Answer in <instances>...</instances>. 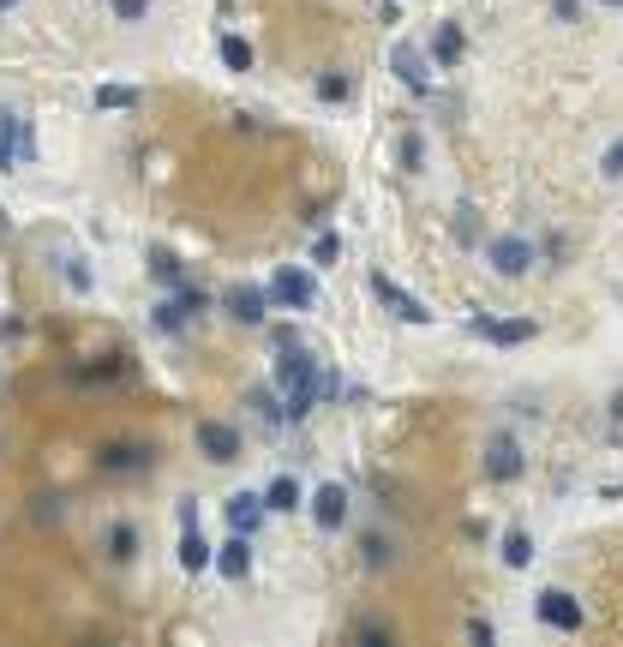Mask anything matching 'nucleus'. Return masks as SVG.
<instances>
[{"mask_svg":"<svg viewBox=\"0 0 623 647\" xmlns=\"http://www.w3.org/2000/svg\"><path fill=\"white\" fill-rule=\"evenodd\" d=\"M270 300H282V306H294V312H312V306H318V282H312L306 270L282 264V270L270 276Z\"/></svg>","mask_w":623,"mask_h":647,"instance_id":"1","label":"nucleus"},{"mask_svg":"<svg viewBox=\"0 0 623 647\" xmlns=\"http://www.w3.org/2000/svg\"><path fill=\"white\" fill-rule=\"evenodd\" d=\"M276 384H288V396H294V390H318V360H312L300 342H288L282 360H276Z\"/></svg>","mask_w":623,"mask_h":647,"instance_id":"2","label":"nucleus"},{"mask_svg":"<svg viewBox=\"0 0 623 647\" xmlns=\"http://www.w3.org/2000/svg\"><path fill=\"white\" fill-rule=\"evenodd\" d=\"M534 612H540V624H546V630H558V636H576V630H582V606H576L564 588H546Z\"/></svg>","mask_w":623,"mask_h":647,"instance_id":"3","label":"nucleus"},{"mask_svg":"<svg viewBox=\"0 0 623 647\" xmlns=\"http://www.w3.org/2000/svg\"><path fill=\"white\" fill-rule=\"evenodd\" d=\"M486 258H492V270H498V276H528V270H534V246H528L522 234L492 240V252H486Z\"/></svg>","mask_w":623,"mask_h":647,"instance_id":"4","label":"nucleus"},{"mask_svg":"<svg viewBox=\"0 0 623 647\" xmlns=\"http://www.w3.org/2000/svg\"><path fill=\"white\" fill-rule=\"evenodd\" d=\"M372 294H378V300H384V306H390L396 318H408V324H432V312H426V306H420L414 294H402V288H396L390 276H372Z\"/></svg>","mask_w":623,"mask_h":647,"instance_id":"5","label":"nucleus"},{"mask_svg":"<svg viewBox=\"0 0 623 647\" xmlns=\"http://www.w3.org/2000/svg\"><path fill=\"white\" fill-rule=\"evenodd\" d=\"M228 312H234L240 324H264V318H270V294L252 288V282H240V288H228Z\"/></svg>","mask_w":623,"mask_h":647,"instance_id":"6","label":"nucleus"},{"mask_svg":"<svg viewBox=\"0 0 623 647\" xmlns=\"http://www.w3.org/2000/svg\"><path fill=\"white\" fill-rule=\"evenodd\" d=\"M474 330L498 348H516V342H534V324L528 318H474Z\"/></svg>","mask_w":623,"mask_h":647,"instance_id":"7","label":"nucleus"},{"mask_svg":"<svg viewBox=\"0 0 623 647\" xmlns=\"http://www.w3.org/2000/svg\"><path fill=\"white\" fill-rule=\"evenodd\" d=\"M486 474H492V480H516V474H522V444H516L510 432L486 444Z\"/></svg>","mask_w":623,"mask_h":647,"instance_id":"8","label":"nucleus"},{"mask_svg":"<svg viewBox=\"0 0 623 647\" xmlns=\"http://www.w3.org/2000/svg\"><path fill=\"white\" fill-rule=\"evenodd\" d=\"M312 516H318V528H342L348 522V486H318L312 492Z\"/></svg>","mask_w":623,"mask_h":647,"instance_id":"9","label":"nucleus"},{"mask_svg":"<svg viewBox=\"0 0 623 647\" xmlns=\"http://www.w3.org/2000/svg\"><path fill=\"white\" fill-rule=\"evenodd\" d=\"M228 528L252 540V534L264 528V498H258V492H234V498H228Z\"/></svg>","mask_w":623,"mask_h":647,"instance_id":"10","label":"nucleus"},{"mask_svg":"<svg viewBox=\"0 0 623 647\" xmlns=\"http://www.w3.org/2000/svg\"><path fill=\"white\" fill-rule=\"evenodd\" d=\"M198 450H204L210 462H234V456H240V438H234V426L204 420V426H198Z\"/></svg>","mask_w":623,"mask_h":647,"instance_id":"11","label":"nucleus"},{"mask_svg":"<svg viewBox=\"0 0 623 647\" xmlns=\"http://www.w3.org/2000/svg\"><path fill=\"white\" fill-rule=\"evenodd\" d=\"M186 534H180V570H192V576H204L210 564H216V552H210V540L198 534V522H180Z\"/></svg>","mask_w":623,"mask_h":647,"instance_id":"12","label":"nucleus"},{"mask_svg":"<svg viewBox=\"0 0 623 647\" xmlns=\"http://www.w3.org/2000/svg\"><path fill=\"white\" fill-rule=\"evenodd\" d=\"M216 570H222L228 582H246V576H252V546H246V534H234V540L216 552Z\"/></svg>","mask_w":623,"mask_h":647,"instance_id":"13","label":"nucleus"},{"mask_svg":"<svg viewBox=\"0 0 623 647\" xmlns=\"http://www.w3.org/2000/svg\"><path fill=\"white\" fill-rule=\"evenodd\" d=\"M390 66L414 84V90H426L432 84V72H426V60H420V48H408V42H396V54H390Z\"/></svg>","mask_w":623,"mask_h":647,"instance_id":"14","label":"nucleus"},{"mask_svg":"<svg viewBox=\"0 0 623 647\" xmlns=\"http://www.w3.org/2000/svg\"><path fill=\"white\" fill-rule=\"evenodd\" d=\"M264 510H276V516L300 510V480H294V474H276V480H270V492H264Z\"/></svg>","mask_w":623,"mask_h":647,"instance_id":"15","label":"nucleus"},{"mask_svg":"<svg viewBox=\"0 0 623 647\" xmlns=\"http://www.w3.org/2000/svg\"><path fill=\"white\" fill-rule=\"evenodd\" d=\"M192 312H198V294H174V300H162V306H156V330H180Z\"/></svg>","mask_w":623,"mask_h":647,"instance_id":"16","label":"nucleus"},{"mask_svg":"<svg viewBox=\"0 0 623 647\" xmlns=\"http://www.w3.org/2000/svg\"><path fill=\"white\" fill-rule=\"evenodd\" d=\"M12 168H18V114L0 108V174H12Z\"/></svg>","mask_w":623,"mask_h":647,"instance_id":"17","label":"nucleus"},{"mask_svg":"<svg viewBox=\"0 0 623 647\" xmlns=\"http://www.w3.org/2000/svg\"><path fill=\"white\" fill-rule=\"evenodd\" d=\"M504 564H510V570H528V564H534V540H528L522 528L504 534Z\"/></svg>","mask_w":623,"mask_h":647,"instance_id":"18","label":"nucleus"},{"mask_svg":"<svg viewBox=\"0 0 623 647\" xmlns=\"http://www.w3.org/2000/svg\"><path fill=\"white\" fill-rule=\"evenodd\" d=\"M432 60H438V66H456V60H462V30H456V24H444V30H438Z\"/></svg>","mask_w":623,"mask_h":647,"instance_id":"19","label":"nucleus"},{"mask_svg":"<svg viewBox=\"0 0 623 647\" xmlns=\"http://www.w3.org/2000/svg\"><path fill=\"white\" fill-rule=\"evenodd\" d=\"M138 102V90H126V84H102L96 90V108H132Z\"/></svg>","mask_w":623,"mask_h":647,"instance_id":"20","label":"nucleus"},{"mask_svg":"<svg viewBox=\"0 0 623 647\" xmlns=\"http://www.w3.org/2000/svg\"><path fill=\"white\" fill-rule=\"evenodd\" d=\"M222 60H228L234 72H246V66H252V48H246L240 36H222Z\"/></svg>","mask_w":623,"mask_h":647,"instance_id":"21","label":"nucleus"},{"mask_svg":"<svg viewBox=\"0 0 623 647\" xmlns=\"http://www.w3.org/2000/svg\"><path fill=\"white\" fill-rule=\"evenodd\" d=\"M132 552H138V534H132V528H114V534H108V558H120V564H126Z\"/></svg>","mask_w":623,"mask_h":647,"instance_id":"22","label":"nucleus"},{"mask_svg":"<svg viewBox=\"0 0 623 647\" xmlns=\"http://www.w3.org/2000/svg\"><path fill=\"white\" fill-rule=\"evenodd\" d=\"M150 276H156V282H168V288H180V264H174V258H162V252L150 258Z\"/></svg>","mask_w":623,"mask_h":647,"instance_id":"23","label":"nucleus"},{"mask_svg":"<svg viewBox=\"0 0 623 647\" xmlns=\"http://www.w3.org/2000/svg\"><path fill=\"white\" fill-rule=\"evenodd\" d=\"M144 12H150V0H114V18H120V24H138Z\"/></svg>","mask_w":623,"mask_h":647,"instance_id":"24","label":"nucleus"},{"mask_svg":"<svg viewBox=\"0 0 623 647\" xmlns=\"http://www.w3.org/2000/svg\"><path fill=\"white\" fill-rule=\"evenodd\" d=\"M36 156V132H30V120H18V162H30Z\"/></svg>","mask_w":623,"mask_h":647,"instance_id":"25","label":"nucleus"},{"mask_svg":"<svg viewBox=\"0 0 623 647\" xmlns=\"http://www.w3.org/2000/svg\"><path fill=\"white\" fill-rule=\"evenodd\" d=\"M336 252H342V240H336V234H318V246H312V258H318V264H330Z\"/></svg>","mask_w":623,"mask_h":647,"instance_id":"26","label":"nucleus"},{"mask_svg":"<svg viewBox=\"0 0 623 647\" xmlns=\"http://www.w3.org/2000/svg\"><path fill=\"white\" fill-rule=\"evenodd\" d=\"M318 96H324V102H342V96H348V78H324Z\"/></svg>","mask_w":623,"mask_h":647,"instance_id":"27","label":"nucleus"},{"mask_svg":"<svg viewBox=\"0 0 623 647\" xmlns=\"http://www.w3.org/2000/svg\"><path fill=\"white\" fill-rule=\"evenodd\" d=\"M600 168H606L612 180H618V174H623V138H618V144H612V150H606V162H600Z\"/></svg>","mask_w":623,"mask_h":647,"instance_id":"28","label":"nucleus"},{"mask_svg":"<svg viewBox=\"0 0 623 647\" xmlns=\"http://www.w3.org/2000/svg\"><path fill=\"white\" fill-rule=\"evenodd\" d=\"M576 6H582V0H558V18L570 24V18H576Z\"/></svg>","mask_w":623,"mask_h":647,"instance_id":"29","label":"nucleus"},{"mask_svg":"<svg viewBox=\"0 0 623 647\" xmlns=\"http://www.w3.org/2000/svg\"><path fill=\"white\" fill-rule=\"evenodd\" d=\"M612 420H623V390H618V402H612Z\"/></svg>","mask_w":623,"mask_h":647,"instance_id":"30","label":"nucleus"},{"mask_svg":"<svg viewBox=\"0 0 623 647\" xmlns=\"http://www.w3.org/2000/svg\"><path fill=\"white\" fill-rule=\"evenodd\" d=\"M12 6H24V0H0V12H12Z\"/></svg>","mask_w":623,"mask_h":647,"instance_id":"31","label":"nucleus"},{"mask_svg":"<svg viewBox=\"0 0 623 647\" xmlns=\"http://www.w3.org/2000/svg\"><path fill=\"white\" fill-rule=\"evenodd\" d=\"M600 6H623V0H600Z\"/></svg>","mask_w":623,"mask_h":647,"instance_id":"32","label":"nucleus"}]
</instances>
